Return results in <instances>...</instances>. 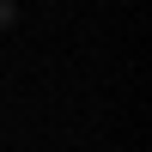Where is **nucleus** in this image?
Here are the masks:
<instances>
[{
	"instance_id": "1",
	"label": "nucleus",
	"mask_w": 152,
	"mask_h": 152,
	"mask_svg": "<svg viewBox=\"0 0 152 152\" xmlns=\"http://www.w3.org/2000/svg\"><path fill=\"white\" fill-rule=\"evenodd\" d=\"M6 18H12V6H6V0H0V24H6Z\"/></svg>"
}]
</instances>
